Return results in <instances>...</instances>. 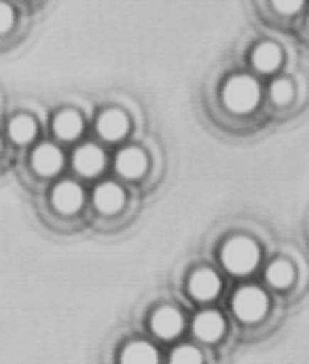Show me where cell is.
<instances>
[{
    "instance_id": "cell-2",
    "label": "cell",
    "mask_w": 309,
    "mask_h": 364,
    "mask_svg": "<svg viewBox=\"0 0 309 364\" xmlns=\"http://www.w3.org/2000/svg\"><path fill=\"white\" fill-rule=\"evenodd\" d=\"M222 97L234 112H250L259 103V85L247 76H236L224 85Z\"/></svg>"
},
{
    "instance_id": "cell-10",
    "label": "cell",
    "mask_w": 309,
    "mask_h": 364,
    "mask_svg": "<svg viewBox=\"0 0 309 364\" xmlns=\"http://www.w3.org/2000/svg\"><path fill=\"white\" fill-rule=\"evenodd\" d=\"M103 163H106V159H103V151L99 147H92V144H85V147H80L74 156V165L76 170L80 174L85 176H92L103 170Z\"/></svg>"
},
{
    "instance_id": "cell-18",
    "label": "cell",
    "mask_w": 309,
    "mask_h": 364,
    "mask_svg": "<svg viewBox=\"0 0 309 364\" xmlns=\"http://www.w3.org/2000/svg\"><path fill=\"white\" fill-rule=\"evenodd\" d=\"M170 364H202V353L193 346H181L172 353Z\"/></svg>"
},
{
    "instance_id": "cell-4",
    "label": "cell",
    "mask_w": 309,
    "mask_h": 364,
    "mask_svg": "<svg viewBox=\"0 0 309 364\" xmlns=\"http://www.w3.org/2000/svg\"><path fill=\"white\" fill-rule=\"evenodd\" d=\"M151 328L153 332L161 337V339H172V337H177L181 328H183V318L177 309H172V307H161L156 314H153L151 318Z\"/></svg>"
},
{
    "instance_id": "cell-13",
    "label": "cell",
    "mask_w": 309,
    "mask_h": 364,
    "mask_svg": "<svg viewBox=\"0 0 309 364\" xmlns=\"http://www.w3.org/2000/svg\"><path fill=\"white\" fill-rule=\"evenodd\" d=\"M121 364H158V353L147 341H136L124 348Z\"/></svg>"
},
{
    "instance_id": "cell-21",
    "label": "cell",
    "mask_w": 309,
    "mask_h": 364,
    "mask_svg": "<svg viewBox=\"0 0 309 364\" xmlns=\"http://www.w3.org/2000/svg\"><path fill=\"white\" fill-rule=\"evenodd\" d=\"M273 7L280 12H296V9H300V3H275Z\"/></svg>"
},
{
    "instance_id": "cell-9",
    "label": "cell",
    "mask_w": 309,
    "mask_h": 364,
    "mask_svg": "<svg viewBox=\"0 0 309 364\" xmlns=\"http://www.w3.org/2000/svg\"><path fill=\"white\" fill-rule=\"evenodd\" d=\"M94 204L103 213H117L124 206V191L115 183H101L94 191Z\"/></svg>"
},
{
    "instance_id": "cell-5",
    "label": "cell",
    "mask_w": 309,
    "mask_h": 364,
    "mask_svg": "<svg viewBox=\"0 0 309 364\" xmlns=\"http://www.w3.org/2000/svg\"><path fill=\"white\" fill-rule=\"evenodd\" d=\"M53 204L62 213H74L82 204V191L74 181H62L53 191Z\"/></svg>"
},
{
    "instance_id": "cell-17",
    "label": "cell",
    "mask_w": 309,
    "mask_h": 364,
    "mask_svg": "<svg viewBox=\"0 0 309 364\" xmlns=\"http://www.w3.org/2000/svg\"><path fill=\"white\" fill-rule=\"evenodd\" d=\"M266 277H268V282H271L273 287L282 289V287H288L293 282V268H291V264H286V262H275V264L268 266Z\"/></svg>"
},
{
    "instance_id": "cell-20",
    "label": "cell",
    "mask_w": 309,
    "mask_h": 364,
    "mask_svg": "<svg viewBox=\"0 0 309 364\" xmlns=\"http://www.w3.org/2000/svg\"><path fill=\"white\" fill-rule=\"evenodd\" d=\"M12 23H14V9L5 3H0V35L7 33V30L12 28Z\"/></svg>"
},
{
    "instance_id": "cell-11",
    "label": "cell",
    "mask_w": 309,
    "mask_h": 364,
    "mask_svg": "<svg viewBox=\"0 0 309 364\" xmlns=\"http://www.w3.org/2000/svg\"><path fill=\"white\" fill-rule=\"evenodd\" d=\"M117 172L121 176H126V179H136V176H140L144 172V168H147V156H144L140 149H124L119 156H117Z\"/></svg>"
},
{
    "instance_id": "cell-1",
    "label": "cell",
    "mask_w": 309,
    "mask_h": 364,
    "mask_svg": "<svg viewBox=\"0 0 309 364\" xmlns=\"http://www.w3.org/2000/svg\"><path fill=\"white\" fill-rule=\"evenodd\" d=\"M259 262V247L250 238H232L222 247V264L234 275H245Z\"/></svg>"
},
{
    "instance_id": "cell-3",
    "label": "cell",
    "mask_w": 309,
    "mask_h": 364,
    "mask_svg": "<svg viewBox=\"0 0 309 364\" xmlns=\"http://www.w3.org/2000/svg\"><path fill=\"white\" fill-rule=\"evenodd\" d=\"M232 307H234V314L252 323V321H259L266 309H268V298L261 289L256 287H243L239 294L234 296L232 300Z\"/></svg>"
},
{
    "instance_id": "cell-6",
    "label": "cell",
    "mask_w": 309,
    "mask_h": 364,
    "mask_svg": "<svg viewBox=\"0 0 309 364\" xmlns=\"http://www.w3.org/2000/svg\"><path fill=\"white\" fill-rule=\"evenodd\" d=\"M220 291V277L213 273V270H197L193 277H190V294L193 298L197 300H211L218 296Z\"/></svg>"
},
{
    "instance_id": "cell-12",
    "label": "cell",
    "mask_w": 309,
    "mask_h": 364,
    "mask_svg": "<svg viewBox=\"0 0 309 364\" xmlns=\"http://www.w3.org/2000/svg\"><path fill=\"white\" fill-rule=\"evenodd\" d=\"M33 165L39 174H55L62 168V154L53 144H41L33 154Z\"/></svg>"
},
{
    "instance_id": "cell-15",
    "label": "cell",
    "mask_w": 309,
    "mask_h": 364,
    "mask_svg": "<svg viewBox=\"0 0 309 364\" xmlns=\"http://www.w3.org/2000/svg\"><path fill=\"white\" fill-rule=\"evenodd\" d=\"M252 62H254V67L261 71H275L282 62V50L275 44H261L259 48H254Z\"/></svg>"
},
{
    "instance_id": "cell-14",
    "label": "cell",
    "mask_w": 309,
    "mask_h": 364,
    "mask_svg": "<svg viewBox=\"0 0 309 364\" xmlns=\"http://www.w3.org/2000/svg\"><path fill=\"white\" fill-rule=\"evenodd\" d=\"M53 129H55V133L60 135L62 140H74L76 135L82 131V119H80L78 112L65 110V112H60V115L55 117Z\"/></svg>"
},
{
    "instance_id": "cell-7",
    "label": "cell",
    "mask_w": 309,
    "mask_h": 364,
    "mask_svg": "<svg viewBox=\"0 0 309 364\" xmlns=\"http://www.w3.org/2000/svg\"><path fill=\"white\" fill-rule=\"evenodd\" d=\"M193 330L202 341H215V339H220L224 332V318L218 311H204V314L195 318Z\"/></svg>"
},
{
    "instance_id": "cell-8",
    "label": "cell",
    "mask_w": 309,
    "mask_h": 364,
    "mask_svg": "<svg viewBox=\"0 0 309 364\" xmlns=\"http://www.w3.org/2000/svg\"><path fill=\"white\" fill-rule=\"evenodd\" d=\"M97 129L101 133V138H106V140H119L121 135L126 133V129H129V119L119 110H108V112H103V115L99 117Z\"/></svg>"
},
{
    "instance_id": "cell-19",
    "label": "cell",
    "mask_w": 309,
    "mask_h": 364,
    "mask_svg": "<svg viewBox=\"0 0 309 364\" xmlns=\"http://www.w3.org/2000/svg\"><path fill=\"white\" fill-rule=\"evenodd\" d=\"M271 99L275 103H280V106H284V103L293 99V85L288 80H275L271 85Z\"/></svg>"
},
{
    "instance_id": "cell-16",
    "label": "cell",
    "mask_w": 309,
    "mask_h": 364,
    "mask_svg": "<svg viewBox=\"0 0 309 364\" xmlns=\"http://www.w3.org/2000/svg\"><path fill=\"white\" fill-rule=\"evenodd\" d=\"M35 131H37V124H35L33 117H28V115H18V117H14L12 122H9V138H12L14 142H18V144L33 140Z\"/></svg>"
}]
</instances>
